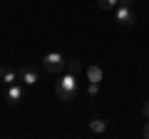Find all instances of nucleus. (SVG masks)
<instances>
[{
	"label": "nucleus",
	"instance_id": "nucleus-1",
	"mask_svg": "<svg viewBox=\"0 0 149 139\" xmlns=\"http://www.w3.org/2000/svg\"><path fill=\"white\" fill-rule=\"evenodd\" d=\"M55 95H57L62 102L74 99V97H77V75L65 72V77H62V80H57V85H55Z\"/></svg>",
	"mask_w": 149,
	"mask_h": 139
},
{
	"label": "nucleus",
	"instance_id": "nucleus-2",
	"mask_svg": "<svg viewBox=\"0 0 149 139\" xmlns=\"http://www.w3.org/2000/svg\"><path fill=\"white\" fill-rule=\"evenodd\" d=\"M65 57L60 52H50V55H45L42 57V67H45V72H52V75H57V72H65Z\"/></svg>",
	"mask_w": 149,
	"mask_h": 139
},
{
	"label": "nucleus",
	"instance_id": "nucleus-3",
	"mask_svg": "<svg viewBox=\"0 0 149 139\" xmlns=\"http://www.w3.org/2000/svg\"><path fill=\"white\" fill-rule=\"evenodd\" d=\"M117 22L119 25H134L137 22V13L132 10V5H119L117 8Z\"/></svg>",
	"mask_w": 149,
	"mask_h": 139
},
{
	"label": "nucleus",
	"instance_id": "nucleus-4",
	"mask_svg": "<svg viewBox=\"0 0 149 139\" xmlns=\"http://www.w3.org/2000/svg\"><path fill=\"white\" fill-rule=\"evenodd\" d=\"M5 99L10 102L13 107H17V104H20V99H22V82H15V85H10V87H8Z\"/></svg>",
	"mask_w": 149,
	"mask_h": 139
},
{
	"label": "nucleus",
	"instance_id": "nucleus-5",
	"mask_svg": "<svg viewBox=\"0 0 149 139\" xmlns=\"http://www.w3.org/2000/svg\"><path fill=\"white\" fill-rule=\"evenodd\" d=\"M37 80H40V75L32 67H22L17 72V82H22V85H37Z\"/></svg>",
	"mask_w": 149,
	"mask_h": 139
},
{
	"label": "nucleus",
	"instance_id": "nucleus-6",
	"mask_svg": "<svg viewBox=\"0 0 149 139\" xmlns=\"http://www.w3.org/2000/svg\"><path fill=\"white\" fill-rule=\"evenodd\" d=\"M0 82H3L5 87L15 85V82H17V72H15V70H10V67H0Z\"/></svg>",
	"mask_w": 149,
	"mask_h": 139
},
{
	"label": "nucleus",
	"instance_id": "nucleus-7",
	"mask_svg": "<svg viewBox=\"0 0 149 139\" xmlns=\"http://www.w3.org/2000/svg\"><path fill=\"white\" fill-rule=\"evenodd\" d=\"M82 70H85V65H82L80 57H72L67 65H65V72H70V75H80Z\"/></svg>",
	"mask_w": 149,
	"mask_h": 139
},
{
	"label": "nucleus",
	"instance_id": "nucleus-8",
	"mask_svg": "<svg viewBox=\"0 0 149 139\" xmlns=\"http://www.w3.org/2000/svg\"><path fill=\"white\" fill-rule=\"evenodd\" d=\"M87 77H90V82H102V67L100 65H90L87 67Z\"/></svg>",
	"mask_w": 149,
	"mask_h": 139
},
{
	"label": "nucleus",
	"instance_id": "nucleus-9",
	"mask_svg": "<svg viewBox=\"0 0 149 139\" xmlns=\"http://www.w3.org/2000/svg\"><path fill=\"white\" fill-rule=\"evenodd\" d=\"M90 129H92L95 134H104V132H107V122H104V119H92V122H90Z\"/></svg>",
	"mask_w": 149,
	"mask_h": 139
},
{
	"label": "nucleus",
	"instance_id": "nucleus-10",
	"mask_svg": "<svg viewBox=\"0 0 149 139\" xmlns=\"http://www.w3.org/2000/svg\"><path fill=\"white\" fill-rule=\"evenodd\" d=\"M119 0H97V8L100 10H109V8H117Z\"/></svg>",
	"mask_w": 149,
	"mask_h": 139
},
{
	"label": "nucleus",
	"instance_id": "nucleus-11",
	"mask_svg": "<svg viewBox=\"0 0 149 139\" xmlns=\"http://www.w3.org/2000/svg\"><path fill=\"white\" fill-rule=\"evenodd\" d=\"M87 92H90V97H95L97 92H100V82H90V90Z\"/></svg>",
	"mask_w": 149,
	"mask_h": 139
},
{
	"label": "nucleus",
	"instance_id": "nucleus-12",
	"mask_svg": "<svg viewBox=\"0 0 149 139\" xmlns=\"http://www.w3.org/2000/svg\"><path fill=\"white\" fill-rule=\"evenodd\" d=\"M142 114H144V117L149 119V99H147V102H144V104H142Z\"/></svg>",
	"mask_w": 149,
	"mask_h": 139
},
{
	"label": "nucleus",
	"instance_id": "nucleus-13",
	"mask_svg": "<svg viewBox=\"0 0 149 139\" xmlns=\"http://www.w3.org/2000/svg\"><path fill=\"white\" fill-rule=\"evenodd\" d=\"M142 134H144V139H149V122L144 124V129H142Z\"/></svg>",
	"mask_w": 149,
	"mask_h": 139
},
{
	"label": "nucleus",
	"instance_id": "nucleus-14",
	"mask_svg": "<svg viewBox=\"0 0 149 139\" xmlns=\"http://www.w3.org/2000/svg\"><path fill=\"white\" fill-rule=\"evenodd\" d=\"M134 0H119V5H132Z\"/></svg>",
	"mask_w": 149,
	"mask_h": 139
}]
</instances>
